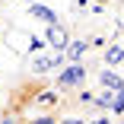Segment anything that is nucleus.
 Returning <instances> with one entry per match:
<instances>
[{"mask_svg":"<svg viewBox=\"0 0 124 124\" xmlns=\"http://www.w3.org/2000/svg\"><path fill=\"white\" fill-rule=\"evenodd\" d=\"M83 80H86V67H83V64H70V67H64V70L57 73V86H61V89H67V86H83Z\"/></svg>","mask_w":124,"mask_h":124,"instance_id":"nucleus-1","label":"nucleus"},{"mask_svg":"<svg viewBox=\"0 0 124 124\" xmlns=\"http://www.w3.org/2000/svg\"><path fill=\"white\" fill-rule=\"evenodd\" d=\"M45 38H48V45H51L57 54H64V51H67V45H70V38H67V32H64V26H48Z\"/></svg>","mask_w":124,"mask_h":124,"instance_id":"nucleus-2","label":"nucleus"},{"mask_svg":"<svg viewBox=\"0 0 124 124\" xmlns=\"http://www.w3.org/2000/svg\"><path fill=\"white\" fill-rule=\"evenodd\" d=\"M29 16L48 22V26H57V13H54L51 7H45V3H29Z\"/></svg>","mask_w":124,"mask_h":124,"instance_id":"nucleus-3","label":"nucleus"},{"mask_svg":"<svg viewBox=\"0 0 124 124\" xmlns=\"http://www.w3.org/2000/svg\"><path fill=\"white\" fill-rule=\"evenodd\" d=\"M64 67V54H54V57H35V73H48V70H57Z\"/></svg>","mask_w":124,"mask_h":124,"instance_id":"nucleus-4","label":"nucleus"},{"mask_svg":"<svg viewBox=\"0 0 124 124\" xmlns=\"http://www.w3.org/2000/svg\"><path fill=\"white\" fill-rule=\"evenodd\" d=\"M99 83H102L105 89H111V92H118L124 86V80L118 77V73H111V70H102V73H99Z\"/></svg>","mask_w":124,"mask_h":124,"instance_id":"nucleus-5","label":"nucleus"},{"mask_svg":"<svg viewBox=\"0 0 124 124\" xmlns=\"http://www.w3.org/2000/svg\"><path fill=\"white\" fill-rule=\"evenodd\" d=\"M86 48H89V41H70L67 51H64V57H70V64H80V57H83Z\"/></svg>","mask_w":124,"mask_h":124,"instance_id":"nucleus-6","label":"nucleus"},{"mask_svg":"<svg viewBox=\"0 0 124 124\" xmlns=\"http://www.w3.org/2000/svg\"><path fill=\"white\" fill-rule=\"evenodd\" d=\"M105 61H108V67H115V64H121V61H124V48H118V45H111V48H108V54H105Z\"/></svg>","mask_w":124,"mask_h":124,"instance_id":"nucleus-7","label":"nucleus"},{"mask_svg":"<svg viewBox=\"0 0 124 124\" xmlns=\"http://www.w3.org/2000/svg\"><path fill=\"white\" fill-rule=\"evenodd\" d=\"M95 105H102V108H111V105H115V92H111V89H105L102 95H95Z\"/></svg>","mask_w":124,"mask_h":124,"instance_id":"nucleus-8","label":"nucleus"},{"mask_svg":"<svg viewBox=\"0 0 124 124\" xmlns=\"http://www.w3.org/2000/svg\"><path fill=\"white\" fill-rule=\"evenodd\" d=\"M35 102L51 105V102H57V92H54V89H45V92H38V95H35Z\"/></svg>","mask_w":124,"mask_h":124,"instance_id":"nucleus-9","label":"nucleus"},{"mask_svg":"<svg viewBox=\"0 0 124 124\" xmlns=\"http://www.w3.org/2000/svg\"><path fill=\"white\" fill-rule=\"evenodd\" d=\"M111 111H118V115H124V86L115 92V105H111Z\"/></svg>","mask_w":124,"mask_h":124,"instance_id":"nucleus-10","label":"nucleus"},{"mask_svg":"<svg viewBox=\"0 0 124 124\" xmlns=\"http://www.w3.org/2000/svg\"><path fill=\"white\" fill-rule=\"evenodd\" d=\"M29 124H57V118H51V115H41V118H35V121H29Z\"/></svg>","mask_w":124,"mask_h":124,"instance_id":"nucleus-11","label":"nucleus"},{"mask_svg":"<svg viewBox=\"0 0 124 124\" xmlns=\"http://www.w3.org/2000/svg\"><path fill=\"white\" fill-rule=\"evenodd\" d=\"M80 102H86V105H92V102H95V95H89V92H80Z\"/></svg>","mask_w":124,"mask_h":124,"instance_id":"nucleus-12","label":"nucleus"},{"mask_svg":"<svg viewBox=\"0 0 124 124\" xmlns=\"http://www.w3.org/2000/svg\"><path fill=\"white\" fill-rule=\"evenodd\" d=\"M61 124H83V118H64Z\"/></svg>","mask_w":124,"mask_h":124,"instance_id":"nucleus-13","label":"nucleus"},{"mask_svg":"<svg viewBox=\"0 0 124 124\" xmlns=\"http://www.w3.org/2000/svg\"><path fill=\"white\" fill-rule=\"evenodd\" d=\"M89 124H108V118H95V121H89Z\"/></svg>","mask_w":124,"mask_h":124,"instance_id":"nucleus-14","label":"nucleus"},{"mask_svg":"<svg viewBox=\"0 0 124 124\" xmlns=\"http://www.w3.org/2000/svg\"><path fill=\"white\" fill-rule=\"evenodd\" d=\"M0 124H16V121H13V118H3V121H0Z\"/></svg>","mask_w":124,"mask_h":124,"instance_id":"nucleus-15","label":"nucleus"},{"mask_svg":"<svg viewBox=\"0 0 124 124\" xmlns=\"http://www.w3.org/2000/svg\"><path fill=\"white\" fill-rule=\"evenodd\" d=\"M121 124H124V121H121Z\"/></svg>","mask_w":124,"mask_h":124,"instance_id":"nucleus-16","label":"nucleus"}]
</instances>
